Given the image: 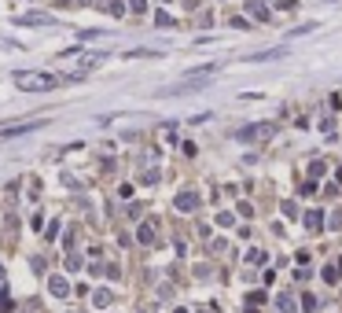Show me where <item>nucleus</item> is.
<instances>
[{
	"label": "nucleus",
	"mask_w": 342,
	"mask_h": 313,
	"mask_svg": "<svg viewBox=\"0 0 342 313\" xmlns=\"http://www.w3.org/2000/svg\"><path fill=\"white\" fill-rule=\"evenodd\" d=\"M63 77H55V74H44V70H26V74H15V85H19L22 92H48L55 89Z\"/></svg>",
	"instance_id": "f257e3e1"
},
{
	"label": "nucleus",
	"mask_w": 342,
	"mask_h": 313,
	"mask_svg": "<svg viewBox=\"0 0 342 313\" xmlns=\"http://www.w3.org/2000/svg\"><path fill=\"white\" fill-rule=\"evenodd\" d=\"M206 85H210V77H206V74H188V81L162 89V96H180V92H195V89H206Z\"/></svg>",
	"instance_id": "f03ea898"
},
{
	"label": "nucleus",
	"mask_w": 342,
	"mask_h": 313,
	"mask_svg": "<svg viewBox=\"0 0 342 313\" xmlns=\"http://www.w3.org/2000/svg\"><path fill=\"white\" fill-rule=\"evenodd\" d=\"M272 133H276V122H254L246 129H239V140H258V136H272Z\"/></svg>",
	"instance_id": "7ed1b4c3"
},
{
	"label": "nucleus",
	"mask_w": 342,
	"mask_h": 313,
	"mask_svg": "<svg viewBox=\"0 0 342 313\" xmlns=\"http://www.w3.org/2000/svg\"><path fill=\"white\" fill-rule=\"evenodd\" d=\"M34 129H44V122L34 118V122H22V125H8V129H0V136L11 140V136H22V133H34Z\"/></svg>",
	"instance_id": "20e7f679"
},
{
	"label": "nucleus",
	"mask_w": 342,
	"mask_h": 313,
	"mask_svg": "<svg viewBox=\"0 0 342 313\" xmlns=\"http://www.w3.org/2000/svg\"><path fill=\"white\" fill-rule=\"evenodd\" d=\"M48 288H52V295H55V299H67V295H70L67 276H48Z\"/></svg>",
	"instance_id": "39448f33"
},
{
	"label": "nucleus",
	"mask_w": 342,
	"mask_h": 313,
	"mask_svg": "<svg viewBox=\"0 0 342 313\" xmlns=\"http://www.w3.org/2000/svg\"><path fill=\"white\" fill-rule=\"evenodd\" d=\"M302 221H305V229H309V232H320V229H324V210H309V214L302 217Z\"/></svg>",
	"instance_id": "423d86ee"
},
{
	"label": "nucleus",
	"mask_w": 342,
	"mask_h": 313,
	"mask_svg": "<svg viewBox=\"0 0 342 313\" xmlns=\"http://www.w3.org/2000/svg\"><path fill=\"white\" fill-rule=\"evenodd\" d=\"M195 203H199V199H195L192 192H180V195L173 199V207H177V210H184V214H188V210H195Z\"/></svg>",
	"instance_id": "0eeeda50"
},
{
	"label": "nucleus",
	"mask_w": 342,
	"mask_h": 313,
	"mask_svg": "<svg viewBox=\"0 0 342 313\" xmlns=\"http://www.w3.org/2000/svg\"><path fill=\"white\" fill-rule=\"evenodd\" d=\"M19 22H22V26H52V19H48V15H22Z\"/></svg>",
	"instance_id": "6e6552de"
},
{
	"label": "nucleus",
	"mask_w": 342,
	"mask_h": 313,
	"mask_svg": "<svg viewBox=\"0 0 342 313\" xmlns=\"http://www.w3.org/2000/svg\"><path fill=\"white\" fill-rule=\"evenodd\" d=\"M136 240L144 243V247H147V243H154V225H140V229H136Z\"/></svg>",
	"instance_id": "1a4fd4ad"
},
{
	"label": "nucleus",
	"mask_w": 342,
	"mask_h": 313,
	"mask_svg": "<svg viewBox=\"0 0 342 313\" xmlns=\"http://www.w3.org/2000/svg\"><path fill=\"white\" fill-rule=\"evenodd\" d=\"M243 258L251 262V265H265V250H261V247H251V250H246Z\"/></svg>",
	"instance_id": "9d476101"
},
{
	"label": "nucleus",
	"mask_w": 342,
	"mask_h": 313,
	"mask_svg": "<svg viewBox=\"0 0 342 313\" xmlns=\"http://www.w3.org/2000/svg\"><path fill=\"white\" fill-rule=\"evenodd\" d=\"M284 55V48H272V52H258V55H246L251 63H265V59H279Z\"/></svg>",
	"instance_id": "9b49d317"
},
{
	"label": "nucleus",
	"mask_w": 342,
	"mask_h": 313,
	"mask_svg": "<svg viewBox=\"0 0 342 313\" xmlns=\"http://www.w3.org/2000/svg\"><path fill=\"white\" fill-rule=\"evenodd\" d=\"M276 309H279V313H294V299H291V295H279V299H276Z\"/></svg>",
	"instance_id": "f8f14e48"
},
{
	"label": "nucleus",
	"mask_w": 342,
	"mask_h": 313,
	"mask_svg": "<svg viewBox=\"0 0 342 313\" xmlns=\"http://www.w3.org/2000/svg\"><path fill=\"white\" fill-rule=\"evenodd\" d=\"M251 15H258V19H269V8L261 4V0H251Z\"/></svg>",
	"instance_id": "ddd939ff"
},
{
	"label": "nucleus",
	"mask_w": 342,
	"mask_h": 313,
	"mask_svg": "<svg viewBox=\"0 0 342 313\" xmlns=\"http://www.w3.org/2000/svg\"><path fill=\"white\" fill-rule=\"evenodd\" d=\"M324 169H328V162H324V159L309 162V174H313V181H317V177H324Z\"/></svg>",
	"instance_id": "4468645a"
},
{
	"label": "nucleus",
	"mask_w": 342,
	"mask_h": 313,
	"mask_svg": "<svg viewBox=\"0 0 342 313\" xmlns=\"http://www.w3.org/2000/svg\"><path fill=\"white\" fill-rule=\"evenodd\" d=\"M107 4H111V15H114V19H121V15H126V4H121V0H107Z\"/></svg>",
	"instance_id": "2eb2a0df"
},
{
	"label": "nucleus",
	"mask_w": 342,
	"mask_h": 313,
	"mask_svg": "<svg viewBox=\"0 0 342 313\" xmlns=\"http://www.w3.org/2000/svg\"><path fill=\"white\" fill-rule=\"evenodd\" d=\"M154 22H159V26H173V15H169V11H159V15H154Z\"/></svg>",
	"instance_id": "dca6fc26"
},
{
	"label": "nucleus",
	"mask_w": 342,
	"mask_h": 313,
	"mask_svg": "<svg viewBox=\"0 0 342 313\" xmlns=\"http://www.w3.org/2000/svg\"><path fill=\"white\" fill-rule=\"evenodd\" d=\"M232 221H236V214H228V210H225V214H217V225H221V229H228Z\"/></svg>",
	"instance_id": "f3484780"
},
{
	"label": "nucleus",
	"mask_w": 342,
	"mask_h": 313,
	"mask_svg": "<svg viewBox=\"0 0 342 313\" xmlns=\"http://www.w3.org/2000/svg\"><path fill=\"white\" fill-rule=\"evenodd\" d=\"M0 313H11V299H8L4 288H0Z\"/></svg>",
	"instance_id": "a211bd4d"
},
{
	"label": "nucleus",
	"mask_w": 342,
	"mask_h": 313,
	"mask_svg": "<svg viewBox=\"0 0 342 313\" xmlns=\"http://www.w3.org/2000/svg\"><path fill=\"white\" fill-rule=\"evenodd\" d=\"M324 280H328V284H335V280H338V265H328V269H324Z\"/></svg>",
	"instance_id": "6ab92c4d"
},
{
	"label": "nucleus",
	"mask_w": 342,
	"mask_h": 313,
	"mask_svg": "<svg viewBox=\"0 0 342 313\" xmlns=\"http://www.w3.org/2000/svg\"><path fill=\"white\" fill-rule=\"evenodd\" d=\"M129 8H133L136 15H144V11H147V0H129Z\"/></svg>",
	"instance_id": "aec40b11"
},
{
	"label": "nucleus",
	"mask_w": 342,
	"mask_h": 313,
	"mask_svg": "<svg viewBox=\"0 0 342 313\" xmlns=\"http://www.w3.org/2000/svg\"><path fill=\"white\" fill-rule=\"evenodd\" d=\"M67 269H70V273H77V269H81V258L70 254V258H67Z\"/></svg>",
	"instance_id": "412c9836"
},
{
	"label": "nucleus",
	"mask_w": 342,
	"mask_h": 313,
	"mask_svg": "<svg viewBox=\"0 0 342 313\" xmlns=\"http://www.w3.org/2000/svg\"><path fill=\"white\" fill-rule=\"evenodd\" d=\"M140 181H144V184H154V181H159V169H147V174L140 177Z\"/></svg>",
	"instance_id": "4be33fe9"
},
{
	"label": "nucleus",
	"mask_w": 342,
	"mask_h": 313,
	"mask_svg": "<svg viewBox=\"0 0 342 313\" xmlns=\"http://www.w3.org/2000/svg\"><path fill=\"white\" fill-rule=\"evenodd\" d=\"M77 4H88V0H77Z\"/></svg>",
	"instance_id": "5701e85b"
},
{
	"label": "nucleus",
	"mask_w": 342,
	"mask_h": 313,
	"mask_svg": "<svg viewBox=\"0 0 342 313\" xmlns=\"http://www.w3.org/2000/svg\"><path fill=\"white\" fill-rule=\"evenodd\" d=\"M0 276H4V269H0Z\"/></svg>",
	"instance_id": "b1692460"
}]
</instances>
